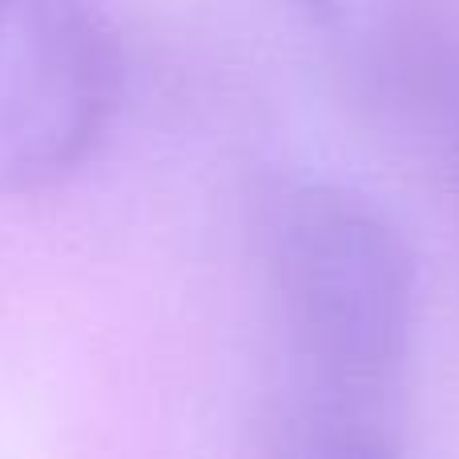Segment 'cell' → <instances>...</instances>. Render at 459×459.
<instances>
[{"label": "cell", "instance_id": "cell-2", "mask_svg": "<svg viewBox=\"0 0 459 459\" xmlns=\"http://www.w3.org/2000/svg\"><path fill=\"white\" fill-rule=\"evenodd\" d=\"M126 56L105 13L77 0H0V190L77 174L121 105Z\"/></svg>", "mask_w": 459, "mask_h": 459}, {"label": "cell", "instance_id": "cell-1", "mask_svg": "<svg viewBox=\"0 0 459 459\" xmlns=\"http://www.w3.org/2000/svg\"><path fill=\"white\" fill-rule=\"evenodd\" d=\"M278 395L391 411L415 339V258L363 190L318 174L266 186L254 218Z\"/></svg>", "mask_w": 459, "mask_h": 459}, {"label": "cell", "instance_id": "cell-3", "mask_svg": "<svg viewBox=\"0 0 459 459\" xmlns=\"http://www.w3.org/2000/svg\"><path fill=\"white\" fill-rule=\"evenodd\" d=\"M258 459H403L391 411L278 395Z\"/></svg>", "mask_w": 459, "mask_h": 459}]
</instances>
